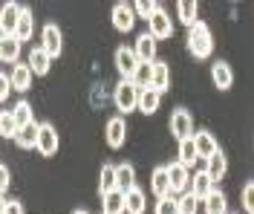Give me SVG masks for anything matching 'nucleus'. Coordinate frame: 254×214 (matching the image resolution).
<instances>
[{
    "label": "nucleus",
    "instance_id": "f257e3e1",
    "mask_svg": "<svg viewBox=\"0 0 254 214\" xmlns=\"http://www.w3.org/2000/svg\"><path fill=\"white\" fill-rule=\"evenodd\" d=\"M188 52L193 58H208L214 52V38H211L208 23L196 20L193 26H188Z\"/></svg>",
    "mask_w": 254,
    "mask_h": 214
},
{
    "label": "nucleus",
    "instance_id": "f03ea898",
    "mask_svg": "<svg viewBox=\"0 0 254 214\" xmlns=\"http://www.w3.org/2000/svg\"><path fill=\"white\" fill-rule=\"evenodd\" d=\"M139 93H142V90L130 81V78H122L119 87H116V93H113L119 113H133V110H139Z\"/></svg>",
    "mask_w": 254,
    "mask_h": 214
},
{
    "label": "nucleus",
    "instance_id": "7ed1b4c3",
    "mask_svg": "<svg viewBox=\"0 0 254 214\" xmlns=\"http://www.w3.org/2000/svg\"><path fill=\"white\" fill-rule=\"evenodd\" d=\"M171 133H174L179 142L193 136V116H190L188 107H176V110H171Z\"/></svg>",
    "mask_w": 254,
    "mask_h": 214
},
{
    "label": "nucleus",
    "instance_id": "20e7f679",
    "mask_svg": "<svg viewBox=\"0 0 254 214\" xmlns=\"http://www.w3.org/2000/svg\"><path fill=\"white\" fill-rule=\"evenodd\" d=\"M38 153L41 156H52V153H58V131H55V125H49V122H41L38 125Z\"/></svg>",
    "mask_w": 254,
    "mask_h": 214
},
{
    "label": "nucleus",
    "instance_id": "39448f33",
    "mask_svg": "<svg viewBox=\"0 0 254 214\" xmlns=\"http://www.w3.org/2000/svg\"><path fill=\"white\" fill-rule=\"evenodd\" d=\"M41 47L47 50L49 58H58L64 52V35L58 29V23H47L44 26V32H41Z\"/></svg>",
    "mask_w": 254,
    "mask_h": 214
},
{
    "label": "nucleus",
    "instance_id": "423d86ee",
    "mask_svg": "<svg viewBox=\"0 0 254 214\" xmlns=\"http://www.w3.org/2000/svg\"><path fill=\"white\" fill-rule=\"evenodd\" d=\"M113 61H116V70L122 72V78H133V72L139 70V58H136V52L130 47H119Z\"/></svg>",
    "mask_w": 254,
    "mask_h": 214
},
{
    "label": "nucleus",
    "instance_id": "0eeeda50",
    "mask_svg": "<svg viewBox=\"0 0 254 214\" xmlns=\"http://www.w3.org/2000/svg\"><path fill=\"white\" fill-rule=\"evenodd\" d=\"M156 38L150 32H142L139 38H136V47H133V52H136V58H139V64H153L156 61Z\"/></svg>",
    "mask_w": 254,
    "mask_h": 214
},
{
    "label": "nucleus",
    "instance_id": "6e6552de",
    "mask_svg": "<svg viewBox=\"0 0 254 214\" xmlns=\"http://www.w3.org/2000/svg\"><path fill=\"white\" fill-rule=\"evenodd\" d=\"M104 139H107V145H110L113 150L125 145V139H127V122L122 119V116H113L110 122H107V128H104Z\"/></svg>",
    "mask_w": 254,
    "mask_h": 214
},
{
    "label": "nucleus",
    "instance_id": "1a4fd4ad",
    "mask_svg": "<svg viewBox=\"0 0 254 214\" xmlns=\"http://www.w3.org/2000/svg\"><path fill=\"white\" fill-rule=\"evenodd\" d=\"M113 26L119 29V32H133V26H136V12H133V6H127V3H119V6H113Z\"/></svg>",
    "mask_w": 254,
    "mask_h": 214
},
{
    "label": "nucleus",
    "instance_id": "9d476101",
    "mask_svg": "<svg viewBox=\"0 0 254 214\" xmlns=\"http://www.w3.org/2000/svg\"><path fill=\"white\" fill-rule=\"evenodd\" d=\"M20 9L23 6H17V3H6L0 9V35L15 38V26H17V20H20Z\"/></svg>",
    "mask_w": 254,
    "mask_h": 214
},
{
    "label": "nucleus",
    "instance_id": "9b49d317",
    "mask_svg": "<svg viewBox=\"0 0 254 214\" xmlns=\"http://www.w3.org/2000/svg\"><path fill=\"white\" fill-rule=\"evenodd\" d=\"M147 23H150V29H147V32L153 35L156 41H165V38H171V35H174V23H171V17H168L165 9H159Z\"/></svg>",
    "mask_w": 254,
    "mask_h": 214
},
{
    "label": "nucleus",
    "instance_id": "f8f14e48",
    "mask_svg": "<svg viewBox=\"0 0 254 214\" xmlns=\"http://www.w3.org/2000/svg\"><path fill=\"white\" fill-rule=\"evenodd\" d=\"M193 145H196V153H199V159H211L220 145H217V139H214V133L211 131H196L193 133Z\"/></svg>",
    "mask_w": 254,
    "mask_h": 214
},
{
    "label": "nucleus",
    "instance_id": "ddd939ff",
    "mask_svg": "<svg viewBox=\"0 0 254 214\" xmlns=\"http://www.w3.org/2000/svg\"><path fill=\"white\" fill-rule=\"evenodd\" d=\"M211 81H214L217 90H231V84H234L231 64H225V61H214V64H211Z\"/></svg>",
    "mask_w": 254,
    "mask_h": 214
},
{
    "label": "nucleus",
    "instance_id": "4468645a",
    "mask_svg": "<svg viewBox=\"0 0 254 214\" xmlns=\"http://www.w3.org/2000/svg\"><path fill=\"white\" fill-rule=\"evenodd\" d=\"M32 35H35V15H32V9H20V20H17L15 26V41L17 44H26Z\"/></svg>",
    "mask_w": 254,
    "mask_h": 214
},
{
    "label": "nucleus",
    "instance_id": "2eb2a0df",
    "mask_svg": "<svg viewBox=\"0 0 254 214\" xmlns=\"http://www.w3.org/2000/svg\"><path fill=\"white\" fill-rule=\"evenodd\" d=\"M32 75H35V72L29 70V64H20V61H17V64L12 67V75H9V78H12V90L26 93L32 87Z\"/></svg>",
    "mask_w": 254,
    "mask_h": 214
},
{
    "label": "nucleus",
    "instance_id": "dca6fc26",
    "mask_svg": "<svg viewBox=\"0 0 254 214\" xmlns=\"http://www.w3.org/2000/svg\"><path fill=\"white\" fill-rule=\"evenodd\" d=\"M147 209V197H144V191L139 185H133L130 191H125V212L127 214H144Z\"/></svg>",
    "mask_w": 254,
    "mask_h": 214
},
{
    "label": "nucleus",
    "instance_id": "f3484780",
    "mask_svg": "<svg viewBox=\"0 0 254 214\" xmlns=\"http://www.w3.org/2000/svg\"><path fill=\"white\" fill-rule=\"evenodd\" d=\"M214 188H217V182L208 177V171H196V177L190 180V194H193L196 200H205Z\"/></svg>",
    "mask_w": 254,
    "mask_h": 214
},
{
    "label": "nucleus",
    "instance_id": "a211bd4d",
    "mask_svg": "<svg viewBox=\"0 0 254 214\" xmlns=\"http://www.w3.org/2000/svg\"><path fill=\"white\" fill-rule=\"evenodd\" d=\"M168 180H171V194H179V191H185L190 185L188 180V168H182L179 162L168 165Z\"/></svg>",
    "mask_w": 254,
    "mask_h": 214
},
{
    "label": "nucleus",
    "instance_id": "6ab92c4d",
    "mask_svg": "<svg viewBox=\"0 0 254 214\" xmlns=\"http://www.w3.org/2000/svg\"><path fill=\"white\" fill-rule=\"evenodd\" d=\"M150 87L156 90L159 96L171 87V67L165 61H153V78H150Z\"/></svg>",
    "mask_w": 254,
    "mask_h": 214
},
{
    "label": "nucleus",
    "instance_id": "aec40b11",
    "mask_svg": "<svg viewBox=\"0 0 254 214\" xmlns=\"http://www.w3.org/2000/svg\"><path fill=\"white\" fill-rule=\"evenodd\" d=\"M150 191H153L159 200H162V197H171V180H168V168H153V174H150Z\"/></svg>",
    "mask_w": 254,
    "mask_h": 214
},
{
    "label": "nucleus",
    "instance_id": "412c9836",
    "mask_svg": "<svg viewBox=\"0 0 254 214\" xmlns=\"http://www.w3.org/2000/svg\"><path fill=\"white\" fill-rule=\"evenodd\" d=\"M49 64H52V58L47 55V50H44V47H32V52H29V70L32 72H35V75H47Z\"/></svg>",
    "mask_w": 254,
    "mask_h": 214
},
{
    "label": "nucleus",
    "instance_id": "4be33fe9",
    "mask_svg": "<svg viewBox=\"0 0 254 214\" xmlns=\"http://www.w3.org/2000/svg\"><path fill=\"white\" fill-rule=\"evenodd\" d=\"M133 185H136V171H133V165L130 162L116 165V188H119V191H130Z\"/></svg>",
    "mask_w": 254,
    "mask_h": 214
},
{
    "label": "nucleus",
    "instance_id": "5701e85b",
    "mask_svg": "<svg viewBox=\"0 0 254 214\" xmlns=\"http://www.w3.org/2000/svg\"><path fill=\"white\" fill-rule=\"evenodd\" d=\"M205 171H208V177H211V180L214 182H220L222 177H225V171H228V159H225V153H222V150H217V153H214V156H211V159H205Z\"/></svg>",
    "mask_w": 254,
    "mask_h": 214
},
{
    "label": "nucleus",
    "instance_id": "b1692460",
    "mask_svg": "<svg viewBox=\"0 0 254 214\" xmlns=\"http://www.w3.org/2000/svg\"><path fill=\"white\" fill-rule=\"evenodd\" d=\"M159 104H162V96H159L153 87H147V90L139 93V110H142L144 116H153L159 110Z\"/></svg>",
    "mask_w": 254,
    "mask_h": 214
},
{
    "label": "nucleus",
    "instance_id": "393cba45",
    "mask_svg": "<svg viewBox=\"0 0 254 214\" xmlns=\"http://www.w3.org/2000/svg\"><path fill=\"white\" fill-rule=\"evenodd\" d=\"M176 15H179L182 23L193 26V23L199 20V6H196V0H179V3H176Z\"/></svg>",
    "mask_w": 254,
    "mask_h": 214
},
{
    "label": "nucleus",
    "instance_id": "a878e982",
    "mask_svg": "<svg viewBox=\"0 0 254 214\" xmlns=\"http://www.w3.org/2000/svg\"><path fill=\"white\" fill-rule=\"evenodd\" d=\"M101 214H125V191H110L101 197Z\"/></svg>",
    "mask_w": 254,
    "mask_h": 214
},
{
    "label": "nucleus",
    "instance_id": "bb28decb",
    "mask_svg": "<svg viewBox=\"0 0 254 214\" xmlns=\"http://www.w3.org/2000/svg\"><path fill=\"white\" fill-rule=\"evenodd\" d=\"M15 142H17V148H23V150L35 148V145H38V125L32 122V125H23V128H17Z\"/></svg>",
    "mask_w": 254,
    "mask_h": 214
},
{
    "label": "nucleus",
    "instance_id": "cd10ccee",
    "mask_svg": "<svg viewBox=\"0 0 254 214\" xmlns=\"http://www.w3.org/2000/svg\"><path fill=\"white\" fill-rule=\"evenodd\" d=\"M199 159V153H196V145H193V136L190 139H182L179 142V165L182 168H193Z\"/></svg>",
    "mask_w": 254,
    "mask_h": 214
},
{
    "label": "nucleus",
    "instance_id": "c85d7f7f",
    "mask_svg": "<svg viewBox=\"0 0 254 214\" xmlns=\"http://www.w3.org/2000/svg\"><path fill=\"white\" fill-rule=\"evenodd\" d=\"M202 203H205V214H228L225 212L228 209V200H225V194H222L220 188H214Z\"/></svg>",
    "mask_w": 254,
    "mask_h": 214
},
{
    "label": "nucleus",
    "instance_id": "c756f323",
    "mask_svg": "<svg viewBox=\"0 0 254 214\" xmlns=\"http://www.w3.org/2000/svg\"><path fill=\"white\" fill-rule=\"evenodd\" d=\"M110 191H119L116 188V165H104L101 174H98V194H110Z\"/></svg>",
    "mask_w": 254,
    "mask_h": 214
},
{
    "label": "nucleus",
    "instance_id": "7c9ffc66",
    "mask_svg": "<svg viewBox=\"0 0 254 214\" xmlns=\"http://www.w3.org/2000/svg\"><path fill=\"white\" fill-rule=\"evenodd\" d=\"M17 58H20V44H17L15 38L0 35V61H12V64H17Z\"/></svg>",
    "mask_w": 254,
    "mask_h": 214
},
{
    "label": "nucleus",
    "instance_id": "2f4dec72",
    "mask_svg": "<svg viewBox=\"0 0 254 214\" xmlns=\"http://www.w3.org/2000/svg\"><path fill=\"white\" fill-rule=\"evenodd\" d=\"M0 136L3 139H15L17 136V122H15V116H12V110L0 113Z\"/></svg>",
    "mask_w": 254,
    "mask_h": 214
},
{
    "label": "nucleus",
    "instance_id": "473e14b6",
    "mask_svg": "<svg viewBox=\"0 0 254 214\" xmlns=\"http://www.w3.org/2000/svg\"><path fill=\"white\" fill-rule=\"evenodd\" d=\"M150 78H153V64H139V70L133 72L130 81L136 84L139 90H147V87H150Z\"/></svg>",
    "mask_w": 254,
    "mask_h": 214
},
{
    "label": "nucleus",
    "instance_id": "72a5a7b5",
    "mask_svg": "<svg viewBox=\"0 0 254 214\" xmlns=\"http://www.w3.org/2000/svg\"><path fill=\"white\" fill-rule=\"evenodd\" d=\"M12 116H15L17 128H23V125H32L35 119H32V104L29 101H17L15 107H12Z\"/></svg>",
    "mask_w": 254,
    "mask_h": 214
},
{
    "label": "nucleus",
    "instance_id": "f704fd0d",
    "mask_svg": "<svg viewBox=\"0 0 254 214\" xmlns=\"http://www.w3.org/2000/svg\"><path fill=\"white\" fill-rule=\"evenodd\" d=\"M159 9H162V6H159L156 0H139V3L133 6V12H136L139 17H144V20H150V17L156 15Z\"/></svg>",
    "mask_w": 254,
    "mask_h": 214
},
{
    "label": "nucleus",
    "instance_id": "c9c22d12",
    "mask_svg": "<svg viewBox=\"0 0 254 214\" xmlns=\"http://www.w3.org/2000/svg\"><path fill=\"white\" fill-rule=\"evenodd\" d=\"M156 214H179V200L171 194V197H162L156 206Z\"/></svg>",
    "mask_w": 254,
    "mask_h": 214
},
{
    "label": "nucleus",
    "instance_id": "e433bc0d",
    "mask_svg": "<svg viewBox=\"0 0 254 214\" xmlns=\"http://www.w3.org/2000/svg\"><path fill=\"white\" fill-rule=\"evenodd\" d=\"M240 200H243V209H246L249 214H254V182H246V185H243Z\"/></svg>",
    "mask_w": 254,
    "mask_h": 214
},
{
    "label": "nucleus",
    "instance_id": "4c0bfd02",
    "mask_svg": "<svg viewBox=\"0 0 254 214\" xmlns=\"http://www.w3.org/2000/svg\"><path fill=\"white\" fill-rule=\"evenodd\" d=\"M196 203H199V200L193 197V194H182V197H179V214H196Z\"/></svg>",
    "mask_w": 254,
    "mask_h": 214
},
{
    "label": "nucleus",
    "instance_id": "58836bf2",
    "mask_svg": "<svg viewBox=\"0 0 254 214\" xmlns=\"http://www.w3.org/2000/svg\"><path fill=\"white\" fill-rule=\"evenodd\" d=\"M9 93H12V78L6 72H0V101L9 99Z\"/></svg>",
    "mask_w": 254,
    "mask_h": 214
},
{
    "label": "nucleus",
    "instance_id": "ea45409f",
    "mask_svg": "<svg viewBox=\"0 0 254 214\" xmlns=\"http://www.w3.org/2000/svg\"><path fill=\"white\" fill-rule=\"evenodd\" d=\"M12 185V174H9V168L0 162V194H6V188Z\"/></svg>",
    "mask_w": 254,
    "mask_h": 214
},
{
    "label": "nucleus",
    "instance_id": "a19ab883",
    "mask_svg": "<svg viewBox=\"0 0 254 214\" xmlns=\"http://www.w3.org/2000/svg\"><path fill=\"white\" fill-rule=\"evenodd\" d=\"M6 214H23V203H20V200H12V203L6 206Z\"/></svg>",
    "mask_w": 254,
    "mask_h": 214
},
{
    "label": "nucleus",
    "instance_id": "79ce46f5",
    "mask_svg": "<svg viewBox=\"0 0 254 214\" xmlns=\"http://www.w3.org/2000/svg\"><path fill=\"white\" fill-rule=\"evenodd\" d=\"M6 206H9V200H6L3 194H0V214H6Z\"/></svg>",
    "mask_w": 254,
    "mask_h": 214
},
{
    "label": "nucleus",
    "instance_id": "37998d69",
    "mask_svg": "<svg viewBox=\"0 0 254 214\" xmlns=\"http://www.w3.org/2000/svg\"><path fill=\"white\" fill-rule=\"evenodd\" d=\"M72 214H87V212H84V209H78V212H72Z\"/></svg>",
    "mask_w": 254,
    "mask_h": 214
}]
</instances>
